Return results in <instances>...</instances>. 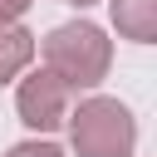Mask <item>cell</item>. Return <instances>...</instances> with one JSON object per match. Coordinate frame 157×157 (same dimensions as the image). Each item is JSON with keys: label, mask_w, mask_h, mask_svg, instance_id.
<instances>
[{"label": "cell", "mask_w": 157, "mask_h": 157, "mask_svg": "<svg viewBox=\"0 0 157 157\" xmlns=\"http://www.w3.org/2000/svg\"><path fill=\"white\" fill-rule=\"evenodd\" d=\"M44 54V69L74 93V88H98L113 69V39L88 25V20H69V25H54L39 44Z\"/></svg>", "instance_id": "cell-1"}, {"label": "cell", "mask_w": 157, "mask_h": 157, "mask_svg": "<svg viewBox=\"0 0 157 157\" xmlns=\"http://www.w3.org/2000/svg\"><path fill=\"white\" fill-rule=\"evenodd\" d=\"M69 142H74L78 157H132L137 123H132L128 103L93 93L78 108H69Z\"/></svg>", "instance_id": "cell-2"}, {"label": "cell", "mask_w": 157, "mask_h": 157, "mask_svg": "<svg viewBox=\"0 0 157 157\" xmlns=\"http://www.w3.org/2000/svg\"><path fill=\"white\" fill-rule=\"evenodd\" d=\"M69 108H74V93H69L49 69L25 74L20 88H15V113H20V123H25L29 132H54V128H64V123H69Z\"/></svg>", "instance_id": "cell-3"}, {"label": "cell", "mask_w": 157, "mask_h": 157, "mask_svg": "<svg viewBox=\"0 0 157 157\" xmlns=\"http://www.w3.org/2000/svg\"><path fill=\"white\" fill-rule=\"evenodd\" d=\"M113 29L132 44H157V0H108Z\"/></svg>", "instance_id": "cell-4"}, {"label": "cell", "mask_w": 157, "mask_h": 157, "mask_svg": "<svg viewBox=\"0 0 157 157\" xmlns=\"http://www.w3.org/2000/svg\"><path fill=\"white\" fill-rule=\"evenodd\" d=\"M39 54V39L25 29V25H0V83L20 78Z\"/></svg>", "instance_id": "cell-5"}, {"label": "cell", "mask_w": 157, "mask_h": 157, "mask_svg": "<svg viewBox=\"0 0 157 157\" xmlns=\"http://www.w3.org/2000/svg\"><path fill=\"white\" fill-rule=\"evenodd\" d=\"M5 157H64V147H54V142H39V137H29V142H15Z\"/></svg>", "instance_id": "cell-6"}, {"label": "cell", "mask_w": 157, "mask_h": 157, "mask_svg": "<svg viewBox=\"0 0 157 157\" xmlns=\"http://www.w3.org/2000/svg\"><path fill=\"white\" fill-rule=\"evenodd\" d=\"M25 10H29V0H0V25H20Z\"/></svg>", "instance_id": "cell-7"}, {"label": "cell", "mask_w": 157, "mask_h": 157, "mask_svg": "<svg viewBox=\"0 0 157 157\" xmlns=\"http://www.w3.org/2000/svg\"><path fill=\"white\" fill-rule=\"evenodd\" d=\"M64 5H78V10H83V5H98V0H64Z\"/></svg>", "instance_id": "cell-8"}]
</instances>
